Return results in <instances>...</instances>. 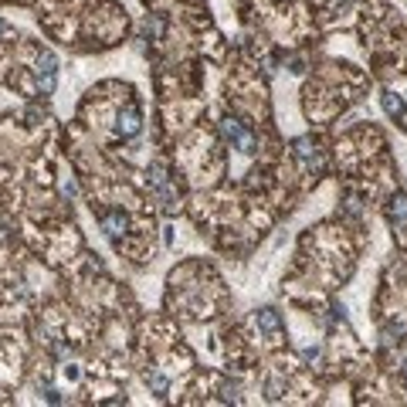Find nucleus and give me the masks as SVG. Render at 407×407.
Segmentation results:
<instances>
[{"instance_id":"f257e3e1","label":"nucleus","mask_w":407,"mask_h":407,"mask_svg":"<svg viewBox=\"0 0 407 407\" xmlns=\"http://www.w3.org/2000/svg\"><path fill=\"white\" fill-rule=\"evenodd\" d=\"M224 136H228V139H231V143H235L241 153H251V150H255V136H251L248 129H241V126H238L235 119L224 122Z\"/></svg>"},{"instance_id":"423d86ee","label":"nucleus","mask_w":407,"mask_h":407,"mask_svg":"<svg viewBox=\"0 0 407 407\" xmlns=\"http://www.w3.org/2000/svg\"><path fill=\"white\" fill-rule=\"evenodd\" d=\"M3 31H7V24H3V21H0V34H3Z\"/></svg>"},{"instance_id":"20e7f679","label":"nucleus","mask_w":407,"mask_h":407,"mask_svg":"<svg viewBox=\"0 0 407 407\" xmlns=\"http://www.w3.org/2000/svg\"><path fill=\"white\" fill-rule=\"evenodd\" d=\"M119 132L122 136H136L139 132V112L136 109H129L126 116H119Z\"/></svg>"},{"instance_id":"7ed1b4c3","label":"nucleus","mask_w":407,"mask_h":407,"mask_svg":"<svg viewBox=\"0 0 407 407\" xmlns=\"http://www.w3.org/2000/svg\"><path fill=\"white\" fill-rule=\"evenodd\" d=\"M255 319H258V326H261L268 336H279V332H282V319H279V312H275V309H261Z\"/></svg>"},{"instance_id":"f03ea898","label":"nucleus","mask_w":407,"mask_h":407,"mask_svg":"<svg viewBox=\"0 0 407 407\" xmlns=\"http://www.w3.org/2000/svg\"><path fill=\"white\" fill-rule=\"evenodd\" d=\"M102 231H106L109 238H119L122 231H126V217H122L119 210H109V214H102Z\"/></svg>"},{"instance_id":"39448f33","label":"nucleus","mask_w":407,"mask_h":407,"mask_svg":"<svg viewBox=\"0 0 407 407\" xmlns=\"http://www.w3.org/2000/svg\"><path fill=\"white\" fill-rule=\"evenodd\" d=\"M390 217L404 221V217H407V197H397V201L390 204Z\"/></svg>"}]
</instances>
